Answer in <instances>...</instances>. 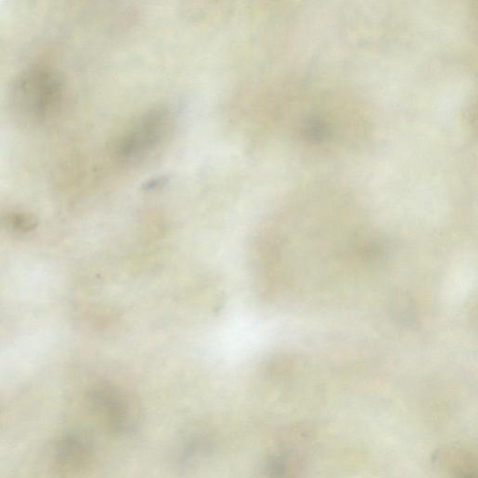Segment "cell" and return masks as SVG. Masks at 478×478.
I'll use <instances>...</instances> for the list:
<instances>
[{
    "mask_svg": "<svg viewBox=\"0 0 478 478\" xmlns=\"http://www.w3.org/2000/svg\"><path fill=\"white\" fill-rule=\"evenodd\" d=\"M63 94L60 78L52 71L32 70L21 76L13 86L11 103L23 121L38 123L58 108Z\"/></svg>",
    "mask_w": 478,
    "mask_h": 478,
    "instance_id": "cell-1",
    "label": "cell"
},
{
    "mask_svg": "<svg viewBox=\"0 0 478 478\" xmlns=\"http://www.w3.org/2000/svg\"><path fill=\"white\" fill-rule=\"evenodd\" d=\"M173 119L168 109H153L141 115L114 144V153L121 161H136L159 146L170 131Z\"/></svg>",
    "mask_w": 478,
    "mask_h": 478,
    "instance_id": "cell-2",
    "label": "cell"
},
{
    "mask_svg": "<svg viewBox=\"0 0 478 478\" xmlns=\"http://www.w3.org/2000/svg\"><path fill=\"white\" fill-rule=\"evenodd\" d=\"M89 403L105 420L109 429L118 433L131 432L136 426V413L129 397L121 389L111 384H99L92 389Z\"/></svg>",
    "mask_w": 478,
    "mask_h": 478,
    "instance_id": "cell-3",
    "label": "cell"
},
{
    "mask_svg": "<svg viewBox=\"0 0 478 478\" xmlns=\"http://www.w3.org/2000/svg\"><path fill=\"white\" fill-rule=\"evenodd\" d=\"M91 457V445L81 436L74 435L64 436L56 445V461L67 469L83 467L90 462Z\"/></svg>",
    "mask_w": 478,
    "mask_h": 478,
    "instance_id": "cell-4",
    "label": "cell"
},
{
    "mask_svg": "<svg viewBox=\"0 0 478 478\" xmlns=\"http://www.w3.org/2000/svg\"><path fill=\"white\" fill-rule=\"evenodd\" d=\"M441 462L450 467V472L461 474L462 476H472L476 472V462L471 454L465 451H451L448 455L441 457Z\"/></svg>",
    "mask_w": 478,
    "mask_h": 478,
    "instance_id": "cell-5",
    "label": "cell"
},
{
    "mask_svg": "<svg viewBox=\"0 0 478 478\" xmlns=\"http://www.w3.org/2000/svg\"><path fill=\"white\" fill-rule=\"evenodd\" d=\"M3 222L6 227L21 233L33 230L38 224L36 217L28 213H11L6 216Z\"/></svg>",
    "mask_w": 478,
    "mask_h": 478,
    "instance_id": "cell-6",
    "label": "cell"
}]
</instances>
